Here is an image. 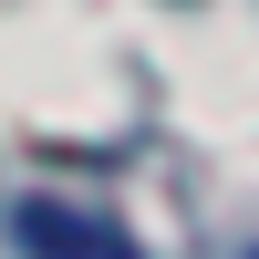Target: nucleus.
Wrapping results in <instances>:
<instances>
[{
	"instance_id": "f257e3e1",
	"label": "nucleus",
	"mask_w": 259,
	"mask_h": 259,
	"mask_svg": "<svg viewBox=\"0 0 259 259\" xmlns=\"http://www.w3.org/2000/svg\"><path fill=\"white\" fill-rule=\"evenodd\" d=\"M11 239L31 259H135V239H124L114 218H94V207H73V197H21Z\"/></svg>"
}]
</instances>
